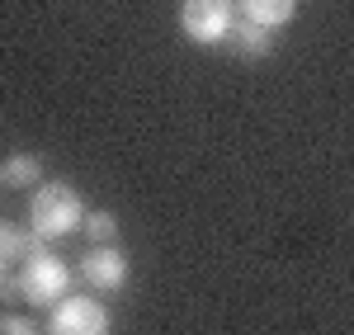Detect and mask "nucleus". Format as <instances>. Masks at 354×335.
Returning a JSON list of instances; mask_svg holds the SVG:
<instances>
[{"label": "nucleus", "mask_w": 354, "mask_h": 335, "mask_svg": "<svg viewBox=\"0 0 354 335\" xmlns=\"http://www.w3.org/2000/svg\"><path fill=\"white\" fill-rule=\"evenodd\" d=\"M81 222H85V203L66 180H53V184H38V189H33L28 231H33L38 241H62V236L81 231Z\"/></svg>", "instance_id": "1"}, {"label": "nucleus", "mask_w": 354, "mask_h": 335, "mask_svg": "<svg viewBox=\"0 0 354 335\" xmlns=\"http://www.w3.org/2000/svg\"><path fill=\"white\" fill-rule=\"evenodd\" d=\"M66 283H71V269H66V260H57L48 246H38V251L24 255L19 288H24V298L33 307H57V303L66 298Z\"/></svg>", "instance_id": "2"}, {"label": "nucleus", "mask_w": 354, "mask_h": 335, "mask_svg": "<svg viewBox=\"0 0 354 335\" xmlns=\"http://www.w3.org/2000/svg\"><path fill=\"white\" fill-rule=\"evenodd\" d=\"M48 335H113V316L104 303H95L85 293H66L53 307Z\"/></svg>", "instance_id": "3"}, {"label": "nucleus", "mask_w": 354, "mask_h": 335, "mask_svg": "<svg viewBox=\"0 0 354 335\" xmlns=\"http://www.w3.org/2000/svg\"><path fill=\"white\" fill-rule=\"evenodd\" d=\"M232 19H236L232 0H185L180 5V28L198 48H218L227 38V28H232Z\"/></svg>", "instance_id": "4"}, {"label": "nucleus", "mask_w": 354, "mask_h": 335, "mask_svg": "<svg viewBox=\"0 0 354 335\" xmlns=\"http://www.w3.org/2000/svg\"><path fill=\"white\" fill-rule=\"evenodd\" d=\"M81 279L90 288H104V293H118L128 283V255L118 246H90L81 260Z\"/></svg>", "instance_id": "5"}, {"label": "nucleus", "mask_w": 354, "mask_h": 335, "mask_svg": "<svg viewBox=\"0 0 354 335\" xmlns=\"http://www.w3.org/2000/svg\"><path fill=\"white\" fill-rule=\"evenodd\" d=\"M222 43L232 48V57H241V61H265L274 52V28L255 24V19H232Z\"/></svg>", "instance_id": "6"}, {"label": "nucleus", "mask_w": 354, "mask_h": 335, "mask_svg": "<svg viewBox=\"0 0 354 335\" xmlns=\"http://www.w3.org/2000/svg\"><path fill=\"white\" fill-rule=\"evenodd\" d=\"M43 241L33 236V231H24V227H15L10 218H0V269H10L15 260H24L28 251H38Z\"/></svg>", "instance_id": "7"}, {"label": "nucleus", "mask_w": 354, "mask_h": 335, "mask_svg": "<svg viewBox=\"0 0 354 335\" xmlns=\"http://www.w3.org/2000/svg\"><path fill=\"white\" fill-rule=\"evenodd\" d=\"M0 180L15 184V189H28V184H43V161L28 156V151H15L5 166H0Z\"/></svg>", "instance_id": "8"}, {"label": "nucleus", "mask_w": 354, "mask_h": 335, "mask_svg": "<svg viewBox=\"0 0 354 335\" xmlns=\"http://www.w3.org/2000/svg\"><path fill=\"white\" fill-rule=\"evenodd\" d=\"M293 15H298V0H245V19H255L265 28L288 24Z\"/></svg>", "instance_id": "9"}, {"label": "nucleus", "mask_w": 354, "mask_h": 335, "mask_svg": "<svg viewBox=\"0 0 354 335\" xmlns=\"http://www.w3.org/2000/svg\"><path fill=\"white\" fill-rule=\"evenodd\" d=\"M85 236H90V246H113L118 241V218H113L109 208H95V213H85Z\"/></svg>", "instance_id": "10"}, {"label": "nucleus", "mask_w": 354, "mask_h": 335, "mask_svg": "<svg viewBox=\"0 0 354 335\" xmlns=\"http://www.w3.org/2000/svg\"><path fill=\"white\" fill-rule=\"evenodd\" d=\"M24 298V288H19V279L10 274V269H0V303H19Z\"/></svg>", "instance_id": "11"}, {"label": "nucleus", "mask_w": 354, "mask_h": 335, "mask_svg": "<svg viewBox=\"0 0 354 335\" xmlns=\"http://www.w3.org/2000/svg\"><path fill=\"white\" fill-rule=\"evenodd\" d=\"M0 335H38L24 316H0Z\"/></svg>", "instance_id": "12"}, {"label": "nucleus", "mask_w": 354, "mask_h": 335, "mask_svg": "<svg viewBox=\"0 0 354 335\" xmlns=\"http://www.w3.org/2000/svg\"><path fill=\"white\" fill-rule=\"evenodd\" d=\"M0 184H5V180H0Z\"/></svg>", "instance_id": "13"}]
</instances>
